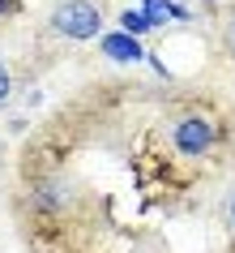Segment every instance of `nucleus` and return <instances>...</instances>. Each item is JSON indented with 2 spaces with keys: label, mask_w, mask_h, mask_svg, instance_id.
Returning <instances> with one entry per match:
<instances>
[{
  "label": "nucleus",
  "mask_w": 235,
  "mask_h": 253,
  "mask_svg": "<svg viewBox=\"0 0 235 253\" xmlns=\"http://www.w3.org/2000/svg\"><path fill=\"white\" fill-rule=\"evenodd\" d=\"M227 219H231V227H235V193H231V206H227Z\"/></svg>",
  "instance_id": "nucleus-5"
},
{
  "label": "nucleus",
  "mask_w": 235,
  "mask_h": 253,
  "mask_svg": "<svg viewBox=\"0 0 235 253\" xmlns=\"http://www.w3.org/2000/svg\"><path fill=\"white\" fill-rule=\"evenodd\" d=\"M171 142H175V150H180V155H205V150L218 142V133H214V125H209V120L184 116V120H175Z\"/></svg>",
  "instance_id": "nucleus-2"
},
{
  "label": "nucleus",
  "mask_w": 235,
  "mask_h": 253,
  "mask_svg": "<svg viewBox=\"0 0 235 253\" xmlns=\"http://www.w3.org/2000/svg\"><path fill=\"white\" fill-rule=\"evenodd\" d=\"M201 4H222V0H201Z\"/></svg>",
  "instance_id": "nucleus-6"
},
{
  "label": "nucleus",
  "mask_w": 235,
  "mask_h": 253,
  "mask_svg": "<svg viewBox=\"0 0 235 253\" xmlns=\"http://www.w3.org/2000/svg\"><path fill=\"white\" fill-rule=\"evenodd\" d=\"M52 26L68 39H94L99 26H103V13H99L94 0H65V4L52 9Z\"/></svg>",
  "instance_id": "nucleus-1"
},
{
  "label": "nucleus",
  "mask_w": 235,
  "mask_h": 253,
  "mask_svg": "<svg viewBox=\"0 0 235 253\" xmlns=\"http://www.w3.org/2000/svg\"><path fill=\"white\" fill-rule=\"evenodd\" d=\"M13 9H17V0H0V17H4V13H13Z\"/></svg>",
  "instance_id": "nucleus-4"
},
{
  "label": "nucleus",
  "mask_w": 235,
  "mask_h": 253,
  "mask_svg": "<svg viewBox=\"0 0 235 253\" xmlns=\"http://www.w3.org/2000/svg\"><path fill=\"white\" fill-rule=\"evenodd\" d=\"M231 39H235V30H231Z\"/></svg>",
  "instance_id": "nucleus-7"
},
{
  "label": "nucleus",
  "mask_w": 235,
  "mask_h": 253,
  "mask_svg": "<svg viewBox=\"0 0 235 253\" xmlns=\"http://www.w3.org/2000/svg\"><path fill=\"white\" fill-rule=\"evenodd\" d=\"M9 90H13V78H9V69L0 65V103L9 99Z\"/></svg>",
  "instance_id": "nucleus-3"
}]
</instances>
